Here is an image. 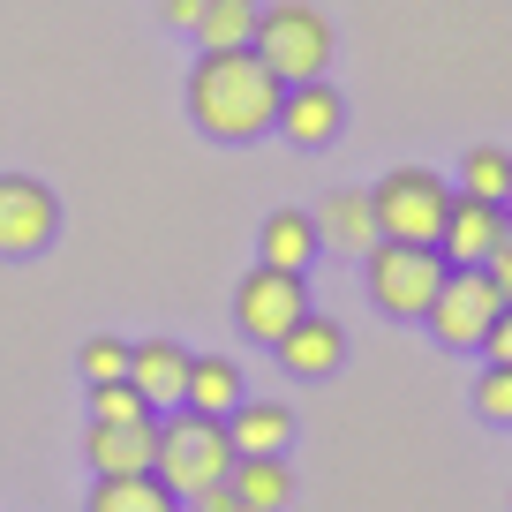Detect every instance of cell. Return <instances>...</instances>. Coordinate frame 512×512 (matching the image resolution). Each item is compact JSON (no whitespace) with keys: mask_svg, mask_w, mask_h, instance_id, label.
<instances>
[{"mask_svg":"<svg viewBox=\"0 0 512 512\" xmlns=\"http://www.w3.org/2000/svg\"><path fill=\"white\" fill-rule=\"evenodd\" d=\"M302 309H309L302 272H272V264H256V272L234 287V324H241V339H256V347H279Z\"/></svg>","mask_w":512,"mask_h":512,"instance_id":"cell-7","label":"cell"},{"mask_svg":"<svg viewBox=\"0 0 512 512\" xmlns=\"http://www.w3.org/2000/svg\"><path fill=\"white\" fill-rule=\"evenodd\" d=\"M497 309H505V294L490 287V272H482V264H445V287L430 294L422 324H430L437 347L467 354V347H482V332H490Z\"/></svg>","mask_w":512,"mask_h":512,"instance_id":"cell-6","label":"cell"},{"mask_svg":"<svg viewBox=\"0 0 512 512\" xmlns=\"http://www.w3.org/2000/svg\"><path fill=\"white\" fill-rule=\"evenodd\" d=\"M196 512H256V505L234 497V482H211V490H196Z\"/></svg>","mask_w":512,"mask_h":512,"instance_id":"cell-26","label":"cell"},{"mask_svg":"<svg viewBox=\"0 0 512 512\" xmlns=\"http://www.w3.org/2000/svg\"><path fill=\"white\" fill-rule=\"evenodd\" d=\"M377 204V241H430L445 234V211H452V181H437L430 166H392V174L369 189Z\"/></svg>","mask_w":512,"mask_h":512,"instance_id":"cell-4","label":"cell"},{"mask_svg":"<svg viewBox=\"0 0 512 512\" xmlns=\"http://www.w3.org/2000/svg\"><path fill=\"white\" fill-rule=\"evenodd\" d=\"M234 497H249L256 512H287L294 505V475H287V452H241L234 460Z\"/></svg>","mask_w":512,"mask_h":512,"instance_id":"cell-17","label":"cell"},{"mask_svg":"<svg viewBox=\"0 0 512 512\" xmlns=\"http://www.w3.org/2000/svg\"><path fill=\"white\" fill-rule=\"evenodd\" d=\"M226 437H234V460L241 452H287L294 445V415L279 400H241L226 415Z\"/></svg>","mask_w":512,"mask_h":512,"instance_id":"cell-18","label":"cell"},{"mask_svg":"<svg viewBox=\"0 0 512 512\" xmlns=\"http://www.w3.org/2000/svg\"><path fill=\"white\" fill-rule=\"evenodd\" d=\"M83 512H181V497L144 467V475H98Z\"/></svg>","mask_w":512,"mask_h":512,"instance_id":"cell-19","label":"cell"},{"mask_svg":"<svg viewBox=\"0 0 512 512\" xmlns=\"http://www.w3.org/2000/svg\"><path fill=\"white\" fill-rule=\"evenodd\" d=\"M196 16H204V0H159V23H166V31H196Z\"/></svg>","mask_w":512,"mask_h":512,"instance_id":"cell-27","label":"cell"},{"mask_svg":"<svg viewBox=\"0 0 512 512\" xmlns=\"http://www.w3.org/2000/svg\"><path fill=\"white\" fill-rule=\"evenodd\" d=\"M482 354H490V362H512V302L490 317V332H482Z\"/></svg>","mask_w":512,"mask_h":512,"instance_id":"cell-25","label":"cell"},{"mask_svg":"<svg viewBox=\"0 0 512 512\" xmlns=\"http://www.w3.org/2000/svg\"><path fill=\"white\" fill-rule=\"evenodd\" d=\"M61 234V196L31 174H0V256H38Z\"/></svg>","mask_w":512,"mask_h":512,"instance_id":"cell-8","label":"cell"},{"mask_svg":"<svg viewBox=\"0 0 512 512\" xmlns=\"http://www.w3.org/2000/svg\"><path fill=\"white\" fill-rule=\"evenodd\" d=\"M256 8H264V0H204V16H196V46H204V53L249 46V38H256Z\"/></svg>","mask_w":512,"mask_h":512,"instance_id":"cell-20","label":"cell"},{"mask_svg":"<svg viewBox=\"0 0 512 512\" xmlns=\"http://www.w3.org/2000/svg\"><path fill=\"white\" fill-rule=\"evenodd\" d=\"M136 415H151L144 407V392H136V384H91V422H136Z\"/></svg>","mask_w":512,"mask_h":512,"instance_id":"cell-24","label":"cell"},{"mask_svg":"<svg viewBox=\"0 0 512 512\" xmlns=\"http://www.w3.org/2000/svg\"><path fill=\"white\" fill-rule=\"evenodd\" d=\"M497 241H512L505 204H490V196H460V189H452V211H445V234H437V256H445V264H490Z\"/></svg>","mask_w":512,"mask_h":512,"instance_id":"cell-10","label":"cell"},{"mask_svg":"<svg viewBox=\"0 0 512 512\" xmlns=\"http://www.w3.org/2000/svg\"><path fill=\"white\" fill-rule=\"evenodd\" d=\"M272 128L287 136V144H302V151H324L339 128H347V98H339L324 76L287 83V91H279V121H272Z\"/></svg>","mask_w":512,"mask_h":512,"instance_id":"cell-9","label":"cell"},{"mask_svg":"<svg viewBox=\"0 0 512 512\" xmlns=\"http://www.w3.org/2000/svg\"><path fill=\"white\" fill-rule=\"evenodd\" d=\"M128 384L144 392L151 415L181 407V392H189V347H174V339H144V347H128Z\"/></svg>","mask_w":512,"mask_h":512,"instance_id":"cell-12","label":"cell"},{"mask_svg":"<svg viewBox=\"0 0 512 512\" xmlns=\"http://www.w3.org/2000/svg\"><path fill=\"white\" fill-rule=\"evenodd\" d=\"M241 400H249V392H241V362H226V354H189V392H181V407L226 422Z\"/></svg>","mask_w":512,"mask_h":512,"instance_id":"cell-15","label":"cell"},{"mask_svg":"<svg viewBox=\"0 0 512 512\" xmlns=\"http://www.w3.org/2000/svg\"><path fill=\"white\" fill-rule=\"evenodd\" d=\"M505 219H512V189H505Z\"/></svg>","mask_w":512,"mask_h":512,"instance_id":"cell-29","label":"cell"},{"mask_svg":"<svg viewBox=\"0 0 512 512\" xmlns=\"http://www.w3.org/2000/svg\"><path fill=\"white\" fill-rule=\"evenodd\" d=\"M317 241L362 256L369 241H377V204H369V189H332V196H324V204H317Z\"/></svg>","mask_w":512,"mask_h":512,"instance_id":"cell-14","label":"cell"},{"mask_svg":"<svg viewBox=\"0 0 512 512\" xmlns=\"http://www.w3.org/2000/svg\"><path fill=\"white\" fill-rule=\"evenodd\" d=\"M272 354L294 369V377H332V369L347 362V332H339L332 317H317V309H302V317L287 324V339H279Z\"/></svg>","mask_w":512,"mask_h":512,"instance_id":"cell-13","label":"cell"},{"mask_svg":"<svg viewBox=\"0 0 512 512\" xmlns=\"http://www.w3.org/2000/svg\"><path fill=\"white\" fill-rule=\"evenodd\" d=\"M83 460H91L98 475H144V467H159V415L91 422V430H83Z\"/></svg>","mask_w":512,"mask_h":512,"instance_id":"cell-11","label":"cell"},{"mask_svg":"<svg viewBox=\"0 0 512 512\" xmlns=\"http://www.w3.org/2000/svg\"><path fill=\"white\" fill-rule=\"evenodd\" d=\"M505 189H512V151L475 144L460 159V196H490V204H505Z\"/></svg>","mask_w":512,"mask_h":512,"instance_id":"cell-21","label":"cell"},{"mask_svg":"<svg viewBox=\"0 0 512 512\" xmlns=\"http://www.w3.org/2000/svg\"><path fill=\"white\" fill-rule=\"evenodd\" d=\"M475 415L497 422V430H512V362H490L475 377Z\"/></svg>","mask_w":512,"mask_h":512,"instance_id":"cell-22","label":"cell"},{"mask_svg":"<svg viewBox=\"0 0 512 512\" xmlns=\"http://www.w3.org/2000/svg\"><path fill=\"white\" fill-rule=\"evenodd\" d=\"M482 272H490V287H497V294H505V302H512V241H497Z\"/></svg>","mask_w":512,"mask_h":512,"instance_id":"cell-28","label":"cell"},{"mask_svg":"<svg viewBox=\"0 0 512 512\" xmlns=\"http://www.w3.org/2000/svg\"><path fill=\"white\" fill-rule=\"evenodd\" d=\"M256 53H264V68H272L279 83H309L332 68V23H324V8H309V0H279V8H256Z\"/></svg>","mask_w":512,"mask_h":512,"instance_id":"cell-3","label":"cell"},{"mask_svg":"<svg viewBox=\"0 0 512 512\" xmlns=\"http://www.w3.org/2000/svg\"><path fill=\"white\" fill-rule=\"evenodd\" d=\"M317 219L309 211H272L264 219V234H256V256L272 264V272H309V256H317Z\"/></svg>","mask_w":512,"mask_h":512,"instance_id":"cell-16","label":"cell"},{"mask_svg":"<svg viewBox=\"0 0 512 512\" xmlns=\"http://www.w3.org/2000/svg\"><path fill=\"white\" fill-rule=\"evenodd\" d=\"M362 264H369V302L384 317H422L430 294L445 287V256L430 241H369Z\"/></svg>","mask_w":512,"mask_h":512,"instance_id":"cell-5","label":"cell"},{"mask_svg":"<svg viewBox=\"0 0 512 512\" xmlns=\"http://www.w3.org/2000/svg\"><path fill=\"white\" fill-rule=\"evenodd\" d=\"M151 475L166 482L174 497H196L211 482L234 475V437H226L219 415H196V407H166L159 422V467Z\"/></svg>","mask_w":512,"mask_h":512,"instance_id":"cell-2","label":"cell"},{"mask_svg":"<svg viewBox=\"0 0 512 512\" xmlns=\"http://www.w3.org/2000/svg\"><path fill=\"white\" fill-rule=\"evenodd\" d=\"M76 369H83V384H121L128 377V347L121 339H83V354H76Z\"/></svg>","mask_w":512,"mask_h":512,"instance_id":"cell-23","label":"cell"},{"mask_svg":"<svg viewBox=\"0 0 512 512\" xmlns=\"http://www.w3.org/2000/svg\"><path fill=\"white\" fill-rule=\"evenodd\" d=\"M279 91L287 83L264 68L256 46H219L189 68V121L211 144H256L279 121Z\"/></svg>","mask_w":512,"mask_h":512,"instance_id":"cell-1","label":"cell"}]
</instances>
